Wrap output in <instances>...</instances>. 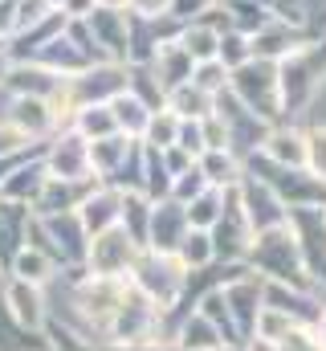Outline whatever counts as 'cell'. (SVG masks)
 <instances>
[{"label": "cell", "mask_w": 326, "mask_h": 351, "mask_svg": "<svg viewBox=\"0 0 326 351\" xmlns=\"http://www.w3.org/2000/svg\"><path fill=\"white\" fill-rule=\"evenodd\" d=\"M261 160L277 168H306V131L298 127H269L261 143Z\"/></svg>", "instance_id": "7a4b0ae2"}, {"label": "cell", "mask_w": 326, "mask_h": 351, "mask_svg": "<svg viewBox=\"0 0 326 351\" xmlns=\"http://www.w3.org/2000/svg\"><path fill=\"white\" fill-rule=\"evenodd\" d=\"M212 4H216V0H171V12H175V16H192V21H196V16H200V12H208Z\"/></svg>", "instance_id": "30bf717a"}, {"label": "cell", "mask_w": 326, "mask_h": 351, "mask_svg": "<svg viewBox=\"0 0 326 351\" xmlns=\"http://www.w3.org/2000/svg\"><path fill=\"white\" fill-rule=\"evenodd\" d=\"M171 106L179 110L175 119H204V114H212V94H204L196 82H184L171 90Z\"/></svg>", "instance_id": "8992f818"}, {"label": "cell", "mask_w": 326, "mask_h": 351, "mask_svg": "<svg viewBox=\"0 0 326 351\" xmlns=\"http://www.w3.org/2000/svg\"><path fill=\"white\" fill-rule=\"evenodd\" d=\"M229 90L244 110H253L257 119H281V86H277V62L265 58H249L229 74Z\"/></svg>", "instance_id": "6da1fadb"}, {"label": "cell", "mask_w": 326, "mask_h": 351, "mask_svg": "<svg viewBox=\"0 0 326 351\" xmlns=\"http://www.w3.org/2000/svg\"><path fill=\"white\" fill-rule=\"evenodd\" d=\"M221 348H225V339H221V331L204 315H196L184 327V351H221Z\"/></svg>", "instance_id": "52a82bcc"}, {"label": "cell", "mask_w": 326, "mask_h": 351, "mask_svg": "<svg viewBox=\"0 0 326 351\" xmlns=\"http://www.w3.org/2000/svg\"><path fill=\"white\" fill-rule=\"evenodd\" d=\"M135 258V241L127 233H106L94 241V269L102 278H114L118 269H127V262Z\"/></svg>", "instance_id": "3957f363"}, {"label": "cell", "mask_w": 326, "mask_h": 351, "mask_svg": "<svg viewBox=\"0 0 326 351\" xmlns=\"http://www.w3.org/2000/svg\"><path fill=\"white\" fill-rule=\"evenodd\" d=\"M192 82L204 90V94H212V98H216L221 90L229 86V70H225L216 58H212V62H196V66H192Z\"/></svg>", "instance_id": "ba28073f"}, {"label": "cell", "mask_w": 326, "mask_h": 351, "mask_svg": "<svg viewBox=\"0 0 326 351\" xmlns=\"http://www.w3.org/2000/svg\"><path fill=\"white\" fill-rule=\"evenodd\" d=\"M306 172L326 180V123H314L306 131Z\"/></svg>", "instance_id": "9c48e42d"}, {"label": "cell", "mask_w": 326, "mask_h": 351, "mask_svg": "<svg viewBox=\"0 0 326 351\" xmlns=\"http://www.w3.org/2000/svg\"><path fill=\"white\" fill-rule=\"evenodd\" d=\"M196 168L204 172L208 188H233L241 180V168H237V156L233 152H204Z\"/></svg>", "instance_id": "277c9868"}, {"label": "cell", "mask_w": 326, "mask_h": 351, "mask_svg": "<svg viewBox=\"0 0 326 351\" xmlns=\"http://www.w3.org/2000/svg\"><path fill=\"white\" fill-rule=\"evenodd\" d=\"M179 45H184V53H188L192 62H212V58H216V45H221V33L196 21L192 29H184Z\"/></svg>", "instance_id": "5b68a950"}]
</instances>
